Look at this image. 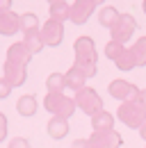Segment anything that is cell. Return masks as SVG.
<instances>
[{
  "label": "cell",
  "mask_w": 146,
  "mask_h": 148,
  "mask_svg": "<svg viewBox=\"0 0 146 148\" xmlns=\"http://www.w3.org/2000/svg\"><path fill=\"white\" fill-rule=\"evenodd\" d=\"M30 55H32V53L25 48L23 41H21V43H14V46L9 48L7 64H5V77L9 80L12 87L23 84V80H25V64L30 62Z\"/></svg>",
  "instance_id": "1"
},
{
  "label": "cell",
  "mask_w": 146,
  "mask_h": 148,
  "mask_svg": "<svg viewBox=\"0 0 146 148\" xmlns=\"http://www.w3.org/2000/svg\"><path fill=\"white\" fill-rule=\"evenodd\" d=\"M75 66L82 71V73L87 75H94L96 71V48H94V41L89 37H80L78 39V43H75Z\"/></svg>",
  "instance_id": "2"
},
{
  "label": "cell",
  "mask_w": 146,
  "mask_h": 148,
  "mask_svg": "<svg viewBox=\"0 0 146 148\" xmlns=\"http://www.w3.org/2000/svg\"><path fill=\"white\" fill-rule=\"evenodd\" d=\"M119 119L130 125V128H142L146 123V110L137 103V100H126V103H121V107H119Z\"/></svg>",
  "instance_id": "3"
},
{
  "label": "cell",
  "mask_w": 146,
  "mask_h": 148,
  "mask_svg": "<svg viewBox=\"0 0 146 148\" xmlns=\"http://www.w3.org/2000/svg\"><path fill=\"white\" fill-rule=\"evenodd\" d=\"M73 107H75V100L64 96V93H48L46 96V110L53 112V116L69 119L73 114Z\"/></svg>",
  "instance_id": "4"
},
{
  "label": "cell",
  "mask_w": 146,
  "mask_h": 148,
  "mask_svg": "<svg viewBox=\"0 0 146 148\" xmlns=\"http://www.w3.org/2000/svg\"><path fill=\"white\" fill-rule=\"evenodd\" d=\"M75 105L85 112V114H89V116H94L96 112L103 110V100H101V96L94 91V89H87V87H82L80 91L75 93Z\"/></svg>",
  "instance_id": "5"
},
{
  "label": "cell",
  "mask_w": 146,
  "mask_h": 148,
  "mask_svg": "<svg viewBox=\"0 0 146 148\" xmlns=\"http://www.w3.org/2000/svg\"><path fill=\"white\" fill-rule=\"evenodd\" d=\"M94 148H119L121 146V134L114 130H94L89 137Z\"/></svg>",
  "instance_id": "6"
},
{
  "label": "cell",
  "mask_w": 146,
  "mask_h": 148,
  "mask_svg": "<svg viewBox=\"0 0 146 148\" xmlns=\"http://www.w3.org/2000/svg\"><path fill=\"white\" fill-rule=\"evenodd\" d=\"M94 0H75L71 7H69V18L73 23H85V21L91 16V12H94Z\"/></svg>",
  "instance_id": "7"
},
{
  "label": "cell",
  "mask_w": 146,
  "mask_h": 148,
  "mask_svg": "<svg viewBox=\"0 0 146 148\" xmlns=\"http://www.w3.org/2000/svg\"><path fill=\"white\" fill-rule=\"evenodd\" d=\"M135 32V18L130 16V14H123V16H119V21L114 23V27H112V34H114V41H126L130 39V34Z\"/></svg>",
  "instance_id": "8"
},
{
  "label": "cell",
  "mask_w": 146,
  "mask_h": 148,
  "mask_svg": "<svg viewBox=\"0 0 146 148\" xmlns=\"http://www.w3.org/2000/svg\"><path fill=\"white\" fill-rule=\"evenodd\" d=\"M110 93H112L114 98H121V100L126 103V100H135L139 91H137L135 84H130L126 80H114V82H110Z\"/></svg>",
  "instance_id": "9"
},
{
  "label": "cell",
  "mask_w": 146,
  "mask_h": 148,
  "mask_svg": "<svg viewBox=\"0 0 146 148\" xmlns=\"http://www.w3.org/2000/svg\"><path fill=\"white\" fill-rule=\"evenodd\" d=\"M62 34H64L62 21H55V18H50L43 25V30H41V39H43V43H48V46H57V43L62 41Z\"/></svg>",
  "instance_id": "10"
},
{
  "label": "cell",
  "mask_w": 146,
  "mask_h": 148,
  "mask_svg": "<svg viewBox=\"0 0 146 148\" xmlns=\"http://www.w3.org/2000/svg\"><path fill=\"white\" fill-rule=\"evenodd\" d=\"M21 27V16L12 14V12H2L0 14V32L2 34H14Z\"/></svg>",
  "instance_id": "11"
},
{
  "label": "cell",
  "mask_w": 146,
  "mask_h": 148,
  "mask_svg": "<svg viewBox=\"0 0 146 148\" xmlns=\"http://www.w3.org/2000/svg\"><path fill=\"white\" fill-rule=\"evenodd\" d=\"M66 132H69V121H66V119H62V116H53V119L48 121V134H50L53 139H62V137H66Z\"/></svg>",
  "instance_id": "12"
},
{
  "label": "cell",
  "mask_w": 146,
  "mask_h": 148,
  "mask_svg": "<svg viewBox=\"0 0 146 148\" xmlns=\"http://www.w3.org/2000/svg\"><path fill=\"white\" fill-rule=\"evenodd\" d=\"M85 80H87V75L82 73L78 66H73L71 71L64 75V84H66V87H71V89H75V91H80V89L85 87Z\"/></svg>",
  "instance_id": "13"
},
{
  "label": "cell",
  "mask_w": 146,
  "mask_h": 148,
  "mask_svg": "<svg viewBox=\"0 0 146 148\" xmlns=\"http://www.w3.org/2000/svg\"><path fill=\"white\" fill-rule=\"evenodd\" d=\"M91 125H94V130H112V125H114V119H112V114L105 110L96 112L94 116H91Z\"/></svg>",
  "instance_id": "14"
},
{
  "label": "cell",
  "mask_w": 146,
  "mask_h": 148,
  "mask_svg": "<svg viewBox=\"0 0 146 148\" xmlns=\"http://www.w3.org/2000/svg\"><path fill=\"white\" fill-rule=\"evenodd\" d=\"M16 110H18V114H23V116H32V114L36 112V98L30 96V93L21 96L18 103H16Z\"/></svg>",
  "instance_id": "15"
},
{
  "label": "cell",
  "mask_w": 146,
  "mask_h": 148,
  "mask_svg": "<svg viewBox=\"0 0 146 148\" xmlns=\"http://www.w3.org/2000/svg\"><path fill=\"white\" fill-rule=\"evenodd\" d=\"M128 50H130V55H132V59H135V66L146 64V37L137 39V43H135L132 48H128Z\"/></svg>",
  "instance_id": "16"
},
{
  "label": "cell",
  "mask_w": 146,
  "mask_h": 148,
  "mask_svg": "<svg viewBox=\"0 0 146 148\" xmlns=\"http://www.w3.org/2000/svg\"><path fill=\"white\" fill-rule=\"evenodd\" d=\"M25 48L30 50V53H36L41 46H43V39H41V32H36V30H32V32H25Z\"/></svg>",
  "instance_id": "17"
},
{
  "label": "cell",
  "mask_w": 146,
  "mask_h": 148,
  "mask_svg": "<svg viewBox=\"0 0 146 148\" xmlns=\"http://www.w3.org/2000/svg\"><path fill=\"white\" fill-rule=\"evenodd\" d=\"M119 16H121V14H119L114 7H103V9H101V23H103L105 27H114V23L119 21Z\"/></svg>",
  "instance_id": "18"
},
{
  "label": "cell",
  "mask_w": 146,
  "mask_h": 148,
  "mask_svg": "<svg viewBox=\"0 0 146 148\" xmlns=\"http://www.w3.org/2000/svg\"><path fill=\"white\" fill-rule=\"evenodd\" d=\"M123 50H126V46H123L121 41H114V39H112L107 46H105V55H107V57H112L114 62H116L119 57L123 55Z\"/></svg>",
  "instance_id": "19"
},
{
  "label": "cell",
  "mask_w": 146,
  "mask_h": 148,
  "mask_svg": "<svg viewBox=\"0 0 146 148\" xmlns=\"http://www.w3.org/2000/svg\"><path fill=\"white\" fill-rule=\"evenodd\" d=\"M66 16H69V7H66V2H55V5H50V18L64 21Z\"/></svg>",
  "instance_id": "20"
},
{
  "label": "cell",
  "mask_w": 146,
  "mask_h": 148,
  "mask_svg": "<svg viewBox=\"0 0 146 148\" xmlns=\"http://www.w3.org/2000/svg\"><path fill=\"white\" fill-rule=\"evenodd\" d=\"M64 87H66V84H64V75L53 73L50 77H48V89H50V93H62Z\"/></svg>",
  "instance_id": "21"
},
{
  "label": "cell",
  "mask_w": 146,
  "mask_h": 148,
  "mask_svg": "<svg viewBox=\"0 0 146 148\" xmlns=\"http://www.w3.org/2000/svg\"><path fill=\"white\" fill-rule=\"evenodd\" d=\"M21 30H25V32L36 30V16L34 14H23L21 16Z\"/></svg>",
  "instance_id": "22"
},
{
  "label": "cell",
  "mask_w": 146,
  "mask_h": 148,
  "mask_svg": "<svg viewBox=\"0 0 146 148\" xmlns=\"http://www.w3.org/2000/svg\"><path fill=\"white\" fill-rule=\"evenodd\" d=\"M9 148H30V141L23 139V137H16V139L9 141Z\"/></svg>",
  "instance_id": "23"
},
{
  "label": "cell",
  "mask_w": 146,
  "mask_h": 148,
  "mask_svg": "<svg viewBox=\"0 0 146 148\" xmlns=\"http://www.w3.org/2000/svg\"><path fill=\"white\" fill-rule=\"evenodd\" d=\"M9 89H12L9 80H7V77H2V80H0V98H5V96L9 93Z\"/></svg>",
  "instance_id": "24"
},
{
  "label": "cell",
  "mask_w": 146,
  "mask_h": 148,
  "mask_svg": "<svg viewBox=\"0 0 146 148\" xmlns=\"http://www.w3.org/2000/svg\"><path fill=\"white\" fill-rule=\"evenodd\" d=\"M7 137V116L5 114H0V141Z\"/></svg>",
  "instance_id": "25"
},
{
  "label": "cell",
  "mask_w": 146,
  "mask_h": 148,
  "mask_svg": "<svg viewBox=\"0 0 146 148\" xmlns=\"http://www.w3.org/2000/svg\"><path fill=\"white\" fill-rule=\"evenodd\" d=\"M71 148H94V144H91L89 139H78V141H73Z\"/></svg>",
  "instance_id": "26"
},
{
  "label": "cell",
  "mask_w": 146,
  "mask_h": 148,
  "mask_svg": "<svg viewBox=\"0 0 146 148\" xmlns=\"http://www.w3.org/2000/svg\"><path fill=\"white\" fill-rule=\"evenodd\" d=\"M135 100H137V103H139V105L146 110V89H142V91L137 93V98H135Z\"/></svg>",
  "instance_id": "27"
},
{
  "label": "cell",
  "mask_w": 146,
  "mask_h": 148,
  "mask_svg": "<svg viewBox=\"0 0 146 148\" xmlns=\"http://www.w3.org/2000/svg\"><path fill=\"white\" fill-rule=\"evenodd\" d=\"M9 2H12V0H0V14H2V12H9Z\"/></svg>",
  "instance_id": "28"
},
{
  "label": "cell",
  "mask_w": 146,
  "mask_h": 148,
  "mask_svg": "<svg viewBox=\"0 0 146 148\" xmlns=\"http://www.w3.org/2000/svg\"><path fill=\"white\" fill-rule=\"evenodd\" d=\"M139 134H142V139H144V141H146V123H144V125H142V128H139Z\"/></svg>",
  "instance_id": "29"
},
{
  "label": "cell",
  "mask_w": 146,
  "mask_h": 148,
  "mask_svg": "<svg viewBox=\"0 0 146 148\" xmlns=\"http://www.w3.org/2000/svg\"><path fill=\"white\" fill-rule=\"evenodd\" d=\"M50 5H55V2H66V0H48Z\"/></svg>",
  "instance_id": "30"
},
{
  "label": "cell",
  "mask_w": 146,
  "mask_h": 148,
  "mask_svg": "<svg viewBox=\"0 0 146 148\" xmlns=\"http://www.w3.org/2000/svg\"><path fill=\"white\" fill-rule=\"evenodd\" d=\"M144 12H146V0H144Z\"/></svg>",
  "instance_id": "31"
},
{
  "label": "cell",
  "mask_w": 146,
  "mask_h": 148,
  "mask_svg": "<svg viewBox=\"0 0 146 148\" xmlns=\"http://www.w3.org/2000/svg\"><path fill=\"white\" fill-rule=\"evenodd\" d=\"M94 2H103V0H94Z\"/></svg>",
  "instance_id": "32"
}]
</instances>
